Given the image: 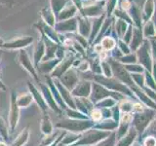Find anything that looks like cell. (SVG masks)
<instances>
[{
	"label": "cell",
	"instance_id": "7",
	"mask_svg": "<svg viewBox=\"0 0 156 146\" xmlns=\"http://www.w3.org/2000/svg\"><path fill=\"white\" fill-rule=\"evenodd\" d=\"M130 120H131V115L129 113H125L123 116H122V121L125 122V123H128Z\"/></svg>",
	"mask_w": 156,
	"mask_h": 146
},
{
	"label": "cell",
	"instance_id": "3",
	"mask_svg": "<svg viewBox=\"0 0 156 146\" xmlns=\"http://www.w3.org/2000/svg\"><path fill=\"white\" fill-rule=\"evenodd\" d=\"M67 0H51V5L54 13L60 12L61 10L66 6Z\"/></svg>",
	"mask_w": 156,
	"mask_h": 146
},
{
	"label": "cell",
	"instance_id": "10",
	"mask_svg": "<svg viewBox=\"0 0 156 146\" xmlns=\"http://www.w3.org/2000/svg\"><path fill=\"white\" fill-rule=\"evenodd\" d=\"M0 146H5V144H2V143H1V144H0Z\"/></svg>",
	"mask_w": 156,
	"mask_h": 146
},
{
	"label": "cell",
	"instance_id": "2",
	"mask_svg": "<svg viewBox=\"0 0 156 146\" xmlns=\"http://www.w3.org/2000/svg\"><path fill=\"white\" fill-rule=\"evenodd\" d=\"M42 18L44 19L47 23L50 26H54V22H55V16H54V12L51 11L50 9H43L42 10Z\"/></svg>",
	"mask_w": 156,
	"mask_h": 146
},
{
	"label": "cell",
	"instance_id": "5",
	"mask_svg": "<svg viewBox=\"0 0 156 146\" xmlns=\"http://www.w3.org/2000/svg\"><path fill=\"white\" fill-rule=\"evenodd\" d=\"M92 118L98 121V120H100L101 118V111L100 110H94L92 112Z\"/></svg>",
	"mask_w": 156,
	"mask_h": 146
},
{
	"label": "cell",
	"instance_id": "1",
	"mask_svg": "<svg viewBox=\"0 0 156 146\" xmlns=\"http://www.w3.org/2000/svg\"><path fill=\"white\" fill-rule=\"evenodd\" d=\"M75 11H76V9L73 5H68L66 8L62 9L61 13L58 14V19L62 21V19H66L70 18L72 15L75 13Z\"/></svg>",
	"mask_w": 156,
	"mask_h": 146
},
{
	"label": "cell",
	"instance_id": "6",
	"mask_svg": "<svg viewBox=\"0 0 156 146\" xmlns=\"http://www.w3.org/2000/svg\"><path fill=\"white\" fill-rule=\"evenodd\" d=\"M145 146H156V140L153 137H149L145 140Z\"/></svg>",
	"mask_w": 156,
	"mask_h": 146
},
{
	"label": "cell",
	"instance_id": "8",
	"mask_svg": "<svg viewBox=\"0 0 156 146\" xmlns=\"http://www.w3.org/2000/svg\"><path fill=\"white\" fill-rule=\"evenodd\" d=\"M134 110L135 111H136V112H141L144 110V108H143V106H141L140 104H135V106H134Z\"/></svg>",
	"mask_w": 156,
	"mask_h": 146
},
{
	"label": "cell",
	"instance_id": "4",
	"mask_svg": "<svg viewBox=\"0 0 156 146\" xmlns=\"http://www.w3.org/2000/svg\"><path fill=\"white\" fill-rule=\"evenodd\" d=\"M114 45H115V42L113 39H111V38L106 37L102 40V47H104L105 50H110V49L114 47Z\"/></svg>",
	"mask_w": 156,
	"mask_h": 146
},
{
	"label": "cell",
	"instance_id": "9",
	"mask_svg": "<svg viewBox=\"0 0 156 146\" xmlns=\"http://www.w3.org/2000/svg\"><path fill=\"white\" fill-rule=\"evenodd\" d=\"M0 3L5 4V5H12L14 4V1L13 0H0Z\"/></svg>",
	"mask_w": 156,
	"mask_h": 146
},
{
	"label": "cell",
	"instance_id": "11",
	"mask_svg": "<svg viewBox=\"0 0 156 146\" xmlns=\"http://www.w3.org/2000/svg\"><path fill=\"white\" fill-rule=\"evenodd\" d=\"M2 43V41H1V39H0V44H1Z\"/></svg>",
	"mask_w": 156,
	"mask_h": 146
}]
</instances>
